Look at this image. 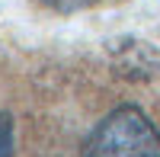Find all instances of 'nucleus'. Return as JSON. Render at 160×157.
<instances>
[{
    "mask_svg": "<svg viewBox=\"0 0 160 157\" xmlns=\"http://www.w3.org/2000/svg\"><path fill=\"white\" fill-rule=\"evenodd\" d=\"M16 148V132H13V115L0 112V157H13Z\"/></svg>",
    "mask_w": 160,
    "mask_h": 157,
    "instance_id": "7ed1b4c3",
    "label": "nucleus"
},
{
    "mask_svg": "<svg viewBox=\"0 0 160 157\" xmlns=\"http://www.w3.org/2000/svg\"><path fill=\"white\" fill-rule=\"evenodd\" d=\"M83 157H160V132L144 109L125 103L90 132Z\"/></svg>",
    "mask_w": 160,
    "mask_h": 157,
    "instance_id": "f257e3e1",
    "label": "nucleus"
},
{
    "mask_svg": "<svg viewBox=\"0 0 160 157\" xmlns=\"http://www.w3.org/2000/svg\"><path fill=\"white\" fill-rule=\"evenodd\" d=\"M106 55L118 77L125 80H157L160 77V48L135 35H118L106 42Z\"/></svg>",
    "mask_w": 160,
    "mask_h": 157,
    "instance_id": "f03ea898",
    "label": "nucleus"
},
{
    "mask_svg": "<svg viewBox=\"0 0 160 157\" xmlns=\"http://www.w3.org/2000/svg\"><path fill=\"white\" fill-rule=\"evenodd\" d=\"M38 3H45V7L58 10V13H77V10L96 7V3H102V0H38Z\"/></svg>",
    "mask_w": 160,
    "mask_h": 157,
    "instance_id": "20e7f679",
    "label": "nucleus"
}]
</instances>
